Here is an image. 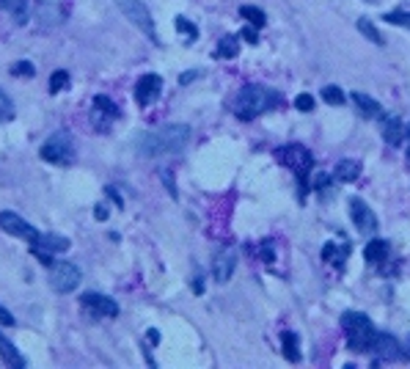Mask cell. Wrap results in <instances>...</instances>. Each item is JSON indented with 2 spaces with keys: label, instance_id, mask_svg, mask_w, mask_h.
Returning a JSON list of instances; mask_svg holds the SVG:
<instances>
[{
  "label": "cell",
  "instance_id": "obj_6",
  "mask_svg": "<svg viewBox=\"0 0 410 369\" xmlns=\"http://www.w3.org/2000/svg\"><path fill=\"white\" fill-rule=\"evenodd\" d=\"M80 267L72 262H52L50 265V287L61 295H69L80 287Z\"/></svg>",
  "mask_w": 410,
  "mask_h": 369
},
{
  "label": "cell",
  "instance_id": "obj_43",
  "mask_svg": "<svg viewBox=\"0 0 410 369\" xmlns=\"http://www.w3.org/2000/svg\"><path fill=\"white\" fill-rule=\"evenodd\" d=\"M408 135H410V127H408Z\"/></svg>",
  "mask_w": 410,
  "mask_h": 369
},
{
  "label": "cell",
  "instance_id": "obj_36",
  "mask_svg": "<svg viewBox=\"0 0 410 369\" xmlns=\"http://www.w3.org/2000/svg\"><path fill=\"white\" fill-rule=\"evenodd\" d=\"M105 193H108V196H110V198H113V201H116V207H124V201H121V196H119V193H116V190H113V187H108V190H105Z\"/></svg>",
  "mask_w": 410,
  "mask_h": 369
},
{
  "label": "cell",
  "instance_id": "obj_25",
  "mask_svg": "<svg viewBox=\"0 0 410 369\" xmlns=\"http://www.w3.org/2000/svg\"><path fill=\"white\" fill-rule=\"evenodd\" d=\"M237 53H240L237 39H234V36H223L220 44H217V55H220V58H234Z\"/></svg>",
  "mask_w": 410,
  "mask_h": 369
},
{
  "label": "cell",
  "instance_id": "obj_21",
  "mask_svg": "<svg viewBox=\"0 0 410 369\" xmlns=\"http://www.w3.org/2000/svg\"><path fill=\"white\" fill-rule=\"evenodd\" d=\"M281 345H284V356H286V361H300V342H297V337L292 334V331H284L281 334Z\"/></svg>",
  "mask_w": 410,
  "mask_h": 369
},
{
  "label": "cell",
  "instance_id": "obj_26",
  "mask_svg": "<svg viewBox=\"0 0 410 369\" xmlns=\"http://www.w3.org/2000/svg\"><path fill=\"white\" fill-rule=\"evenodd\" d=\"M358 30H361V33H364L369 41H375V44H383V41H386V39L380 36V30H378V28H375L369 19H358Z\"/></svg>",
  "mask_w": 410,
  "mask_h": 369
},
{
  "label": "cell",
  "instance_id": "obj_18",
  "mask_svg": "<svg viewBox=\"0 0 410 369\" xmlns=\"http://www.w3.org/2000/svg\"><path fill=\"white\" fill-rule=\"evenodd\" d=\"M353 102H355V105H358V111H361V113H367L369 119L383 116V108H380L372 97H367V94H361V91H355V94H353Z\"/></svg>",
  "mask_w": 410,
  "mask_h": 369
},
{
  "label": "cell",
  "instance_id": "obj_2",
  "mask_svg": "<svg viewBox=\"0 0 410 369\" xmlns=\"http://www.w3.org/2000/svg\"><path fill=\"white\" fill-rule=\"evenodd\" d=\"M275 102H281V94L259 86V83H248L240 88V94L234 97V113L242 122H251L256 116H262L264 111H270Z\"/></svg>",
  "mask_w": 410,
  "mask_h": 369
},
{
  "label": "cell",
  "instance_id": "obj_29",
  "mask_svg": "<svg viewBox=\"0 0 410 369\" xmlns=\"http://www.w3.org/2000/svg\"><path fill=\"white\" fill-rule=\"evenodd\" d=\"M177 30H182V33L188 36V41H193V39L199 36V28H196L193 22H188L185 17H177Z\"/></svg>",
  "mask_w": 410,
  "mask_h": 369
},
{
  "label": "cell",
  "instance_id": "obj_37",
  "mask_svg": "<svg viewBox=\"0 0 410 369\" xmlns=\"http://www.w3.org/2000/svg\"><path fill=\"white\" fill-rule=\"evenodd\" d=\"M163 180H166V184H168V190H171V196L177 198V187H174V180H171V174H168V171L163 174Z\"/></svg>",
  "mask_w": 410,
  "mask_h": 369
},
{
  "label": "cell",
  "instance_id": "obj_10",
  "mask_svg": "<svg viewBox=\"0 0 410 369\" xmlns=\"http://www.w3.org/2000/svg\"><path fill=\"white\" fill-rule=\"evenodd\" d=\"M350 215H353V223H355V229L361 234H375L378 231V218L367 207L364 198H350Z\"/></svg>",
  "mask_w": 410,
  "mask_h": 369
},
{
  "label": "cell",
  "instance_id": "obj_15",
  "mask_svg": "<svg viewBox=\"0 0 410 369\" xmlns=\"http://www.w3.org/2000/svg\"><path fill=\"white\" fill-rule=\"evenodd\" d=\"M364 259H367L369 265H380L383 259H389V243H386V240H380V237L369 240V243H367V248H364Z\"/></svg>",
  "mask_w": 410,
  "mask_h": 369
},
{
  "label": "cell",
  "instance_id": "obj_38",
  "mask_svg": "<svg viewBox=\"0 0 410 369\" xmlns=\"http://www.w3.org/2000/svg\"><path fill=\"white\" fill-rule=\"evenodd\" d=\"M193 77H199V72H185V75L179 77V83H191Z\"/></svg>",
  "mask_w": 410,
  "mask_h": 369
},
{
  "label": "cell",
  "instance_id": "obj_30",
  "mask_svg": "<svg viewBox=\"0 0 410 369\" xmlns=\"http://www.w3.org/2000/svg\"><path fill=\"white\" fill-rule=\"evenodd\" d=\"M0 116H3V119H11V116H14V105H11V97H8V94H6L3 88H0Z\"/></svg>",
  "mask_w": 410,
  "mask_h": 369
},
{
  "label": "cell",
  "instance_id": "obj_1",
  "mask_svg": "<svg viewBox=\"0 0 410 369\" xmlns=\"http://www.w3.org/2000/svg\"><path fill=\"white\" fill-rule=\"evenodd\" d=\"M191 127L188 124H166L160 130H152L138 138V152L144 158H160V155H177L188 146Z\"/></svg>",
  "mask_w": 410,
  "mask_h": 369
},
{
  "label": "cell",
  "instance_id": "obj_5",
  "mask_svg": "<svg viewBox=\"0 0 410 369\" xmlns=\"http://www.w3.org/2000/svg\"><path fill=\"white\" fill-rule=\"evenodd\" d=\"M39 155H41L44 163H52V166H69V163L75 160V141H72V135H69L66 130H61V133L50 135V138L41 144Z\"/></svg>",
  "mask_w": 410,
  "mask_h": 369
},
{
  "label": "cell",
  "instance_id": "obj_27",
  "mask_svg": "<svg viewBox=\"0 0 410 369\" xmlns=\"http://www.w3.org/2000/svg\"><path fill=\"white\" fill-rule=\"evenodd\" d=\"M94 108H97L99 113L110 116V119H113V116H119V108H116V102H113V100H108V97H102V94L94 100Z\"/></svg>",
  "mask_w": 410,
  "mask_h": 369
},
{
  "label": "cell",
  "instance_id": "obj_42",
  "mask_svg": "<svg viewBox=\"0 0 410 369\" xmlns=\"http://www.w3.org/2000/svg\"><path fill=\"white\" fill-rule=\"evenodd\" d=\"M193 290H196V292H204V281H202V278H196V284H193Z\"/></svg>",
  "mask_w": 410,
  "mask_h": 369
},
{
  "label": "cell",
  "instance_id": "obj_24",
  "mask_svg": "<svg viewBox=\"0 0 410 369\" xmlns=\"http://www.w3.org/2000/svg\"><path fill=\"white\" fill-rule=\"evenodd\" d=\"M322 100H325L328 105H333V108H342L347 97H344V91H342L339 86H325V88H322Z\"/></svg>",
  "mask_w": 410,
  "mask_h": 369
},
{
  "label": "cell",
  "instance_id": "obj_39",
  "mask_svg": "<svg viewBox=\"0 0 410 369\" xmlns=\"http://www.w3.org/2000/svg\"><path fill=\"white\" fill-rule=\"evenodd\" d=\"M262 256H264V262H273V251H270L267 243H264V248H262Z\"/></svg>",
  "mask_w": 410,
  "mask_h": 369
},
{
  "label": "cell",
  "instance_id": "obj_34",
  "mask_svg": "<svg viewBox=\"0 0 410 369\" xmlns=\"http://www.w3.org/2000/svg\"><path fill=\"white\" fill-rule=\"evenodd\" d=\"M11 72H14V75H28V77H30L36 69H33L28 61H19V64H14V69H11Z\"/></svg>",
  "mask_w": 410,
  "mask_h": 369
},
{
  "label": "cell",
  "instance_id": "obj_33",
  "mask_svg": "<svg viewBox=\"0 0 410 369\" xmlns=\"http://www.w3.org/2000/svg\"><path fill=\"white\" fill-rule=\"evenodd\" d=\"M242 39H245V41H251V44H256V41H259V28H256V25L242 28Z\"/></svg>",
  "mask_w": 410,
  "mask_h": 369
},
{
  "label": "cell",
  "instance_id": "obj_41",
  "mask_svg": "<svg viewBox=\"0 0 410 369\" xmlns=\"http://www.w3.org/2000/svg\"><path fill=\"white\" fill-rule=\"evenodd\" d=\"M149 342L157 345V342H160V334H157V331H149Z\"/></svg>",
  "mask_w": 410,
  "mask_h": 369
},
{
  "label": "cell",
  "instance_id": "obj_12",
  "mask_svg": "<svg viewBox=\"0 0 410 369\" xmlns=\"http://www.w3.org/2000/svg\"><path fill=\"white\" fill-rule=\"evenodd\" d=\"M163 91V80L160 75H144L138 83H135V100L138 105H152Z\"/></svg>",
  "mask_w": 410,
  "mask_h": 369
},
{
  "label": "cell",
  "instance_id": "obj_9",
  "mask_svg": "<svg viewBox=\"0 0 410 369\" xmlns=\"http://www.w3.org/2000/svg\"><path fill=\"white\" fill-rule=\"evenodd\" d=\"M80 303L91 317H116L119 314V303L108 295H99V292H86L80 298Z\"/></svg>",
  "mask_w": 410,
  "mask_h": 369
},
{
  "label": "cell",
  "instance_id": "obj_14",
  "mask_svg": "<svg viewBox=\"0 0 410 369\" xmlns=\"http://www.w3.org/2000/svg\"><path fill=\"white\" fill-rule=\"evenodd\" d=\"M405 133H408V127H405L397 116L386 119V124H383V138H386V144H389V146H400V144H402V138H405Z\"/></svg>",
  "mask_w": 410,
  "mask_h": 369
},
{
  "label": "cell",
  "instance_id": "obj_19",
  "mask_svg": "<svg viewBox=\"0 0 410 369\" xmlns=\"http://www.w3.org/2000/svg\"><path fill=\"white\" fill-rule=\"evenodd\" d=\"M361 177V163L358 160H342L339 166H336V180H342V182H355Z\"/></svg>",
  "mask_w": 410,
  "mask_h": 369
},
{
  "label": "cell",
  "instance_id": "obj_16",
  "mask_svg": "<svg viewBox=\"0 0 410 369\" xmlns=\"http://www.w3.org/2000/svg\"><path fill=\"white\" fill-rule=\"evenodd\" d=\"M33 248H41V251H50V254H61V251L69 248V240L61 237V234H39Z\"/></svg>",
  "mask_w": 410,
  "mask_h": 369
},
{
  "label": "cell",
  "instance_id": "obj_7",
  "mask_svg": "<svg viewBox=\"0 0 410 369\" xmlns=\"http://www.w3.org/2000/svg\"><path fill=\"white\" fill-rule=\"evenodd\" d=\"M116 6L124 11V17L138 28V30H144L152 41H157V30H155V19H152V14H149V8H146V3L144 0H116Z\"/></svg>",
  "mask_w": 410,
  "mask_h": 369
},
{
  "label": "cell",
  "instance_id": "obj_32",
  "mask_svg": "<svg viewBox=\"0 0 410 369\" xmlns=\"http://www.w3.org/2000/svg\"><path fill=\"white\" fill-rule=\"evenodd\" d=\"M295 108H297V111H303V113L314 111V97H311V94H300V97L295 100Z\"/></svg>",
  "mask_w": 410,
  "mask_h": 369
},
{
  "label": "cell",
  "instance_id": "obj_8",
  "mask_svg": "<svg viewBox=\"0 0 410 369\" xmlns=\"http://www.w3.org/2000/svg\"><path fill=\"white\" fill-rule=\"evenodd\" d=\"M0 229L6 231V234H11V237H17V240H25V243H36L39 240V231L22 218V215H17V212H11V209H6V212H0Z\"/></svg>",
  "mask_w": 410,
  "mask_h": 369
},
{
  "label": "cell",
  "instance_id": "obj_28",
  "mask_svg": "<svg viewBox=\"0 0 410 369\" xmlns=\"http://www.w3.org/2000/svg\"><path fill=\"white\" fill-rule=\"evenodd\" d=\"M66 83H69V72L58 69V72H52V77H50V91H52V94H58Z\"/></svg>",
  "mask_w": 410,
  "mask_h": 369
},
{
  "label": "cell",
  "instance_id": "obj_20",
  "mask_svg": "<svg viewBox=\"0 0 410 369\" xmlns=\"http://www.w3.org/2000/svg\"><path fill=\"white\" fill-rule=\"evenodd\" d=\"M347 254H350V245L344 243V245H336V243H325V248H322V259H328V262H333V265H344V259H347Z\"/></svg>",
  "mask_w": 410,
  "mask_h": 369
},
{
  "label": "cell",
  "instance_id": "obj_13",
  "mask_svg": "<svg viewBox=\"0 0 410 369\" xmlns=\"http://www.w3.org/2000/svg\"><path fill=\"white\" fill-rule=\"evenodd\" d=\"M369 353H375L378 359H397L400 356V342L389 334H375L372 345H369Z\"/></svg>",
  "mask_w": 410,
  "mask_h": 369
},
{
  "label": "cell",
  "instance_id": "obj_11",
  "mask_svg": "<svg viewBox=\"0 0 410 369\" xmlns=\"http://www.w3.org/2000/svg\"><path fill=\"white\" fill-rule=\"evenodd\" d=\"M234 267H237V254L231 248H223L217 251V256L212 259V278L217 284H226L231 276H234Z\"/></svg>",
  "mask_w": 410,
  "mask_h": 369
},
{
  "label": "cell",
  "instance_id": "obj_22",
  "mask_svg": "<svg viewBox=\"0 0 410 369\" xmlns=\"http://www.w3.org/2000/svg\"><path fill=\"white\" fill-rule=\"evenodd\" d=\"M0 8L11 11L17 17V22H25L28 19V3L25 0H0Z\"/></svg>",
  "mask_w": 410,
  "mask_h": 369
},
{
  "label": "cell",
  "instance_id": "obj_4",
  "mask_svg": "<svg viewBox=\"0 0 410 369\" xmlns=\"http://www.w3.org/2000/svg\"><path fill=\"white\" fill-rule=\"evenodd\" d=\"M275 160L297 174V180H300V198H303V196H306V180H309V171H311V166H314L311 152H309L306 146H300V144H289V146H281V149L275 152Z\"/></svg>",
  "mask_w": 410,
  "mask_h": 369
},
{
  "label": "cell",
  "instance_id": "obj_3",
  "mask_svg": "<svg viewBox=\"0 0 410 369\" xmlns=\"http://www.w3.org/2000/svg\"><path fill=\"white\" fill-rule=\"evenodd\" d=\"M342 325H344V334H347V348L353 353L369 350V345H372V339H375L378 331H375V325H372V320L367 314L347 312V314H342Z\"/></svg>",
  "mask_w": 410,
  "mask_h": 369
},
{
  "label": "cell",
  "instance_id": "obj_40",
  "mask_svg": "<svg viewBox=\"0 0 410 369\" xmlns=\"http://www.w3.org/2000/svg\"><path fill=\"white\" fill-rule=\"evenodd\" d=\"M97 218H99V220H105V218H108V209H105V207H102V204H99V207H97Z\"/></svg>",
  "mask_w": 410,
  "mask_h": 369
},
{
  "label": "cell",
  "instance_id": "obj_31",
  "mask_svg": "<svg viewBox=\"0 0 410 369\" xmlns=\"http://www.w3.org/2000/svg\"><path fill=\"white\" fill-rule=\"evenodd\" d=\"M383 19L391 22V25H405V28H410V14H405V11H391V14H386Z\"/></svg>",
  "mask_w": 410,
  "mask_h": 369
},
{
  "label": "cell",
  "instance_id": "obj_17",
  "mask_svg": "<svg viewBox=\"0 0 410 369\" xmlns=\"http://www.w3.org/2000/svg\"><path fill=\"white\" fill-rule=\"evenodd\" d=\"M0 359L8 364V367H14V369H22L25 367V359L17 353V348L3 337V331H0Z\"/></svg>",
  "mask_w": 410,
  "mask_h": 369
},
{
  "label": "cell",
  "instance_id": "obj_23",
  "mask_svg": "<svg viewBox=\"0 0 410 369\" xmlns=\"http://www.w3.org/2000/svg\"><path fill=\"white\" fill-rule=\"evenodd\" d=\"M240 17H245L251 25H256V28H262L264 22H267V17H264V11L262 8H256V6H242L240 8Z\"/></svg>",
  "mask_w": 410,
  "mask_h": 369
},
{
  "label": "cell",
  "instance_id": "obj_35",
  "mask_svg": "<svg viewBox=\"0 0 410 369\" xmlns=\"http://www.w3.org/2000/svg\"><path fill=\"white\" fill-rule=\"evenodd\" d=\"M0 323H3V325H14V317H11V312H6L3 306H0Z\"/></svg>",
  "mask_w": 410,
  "mask_h": 369
}]
</instances>
